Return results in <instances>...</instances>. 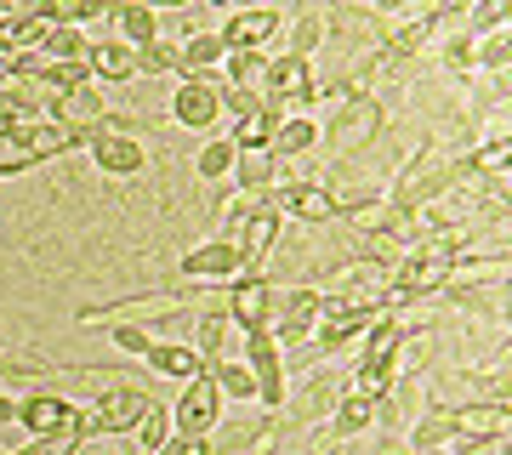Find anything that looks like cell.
<instances>
[{
	"mask_svg": "<svg viewBox=\"0 0 512 455\" xmlns=\"http://www.w3.org/2000/svg\"><path fill=\"white\" fill-rule=\"evenodd\" d=\"M69 148V131L57 120H6L0 126V177H18V171L52 160V154H69Z\"/></svg>",
	"mask_w": 512,
	"mask_h": 455,
	"instance_id": "obj_1",
	"label": "cell"
},
{
	"mask_svg": "<svg viewBox=\"0 0 512 455\" xmlns=\"http://www.w3.org/2000/svg\"><path fill=\"white\" fill-rule=\"evenodd\" d=\"M46 109H52V120L63 131H69L74 148H86L103 131V120H109V103H103V91H92V80L74 91H57V97H46Z\"/></svg>",
	"mask_w": 512,
	"mask_h": 455,
	"instance_id": "obj_2",
	"label": "cell"
},
{
	"mask_svg": "<svg viewBox=\"0 0 512 455\" xmlns=\"http://www.w3.org/2000/svg\"><path fill=\"white\" fill-rule=\"evenodd\" d=\"M217 416H222V387L211 382V370H200V376H188L183 399L171 404V433L194 444V438H205L211 427H217Z\"/></svg>",
	"mask_w": 512,
	"mask_h": 455,
	"instance_id": "obj_3",
	"label": "cell"
},
{
	"mask_svg": "<svg viewBox=\"0 0 512 455\" xmlns=\"http://www.w3.org/2000/svg\"><path fill=\"white\" fill-rule=\"evenodd\" d=\"M393 353H399V319H376L365 330V353H359V393L365 399H382L393 387Z\"/></svg>",
	"mask_w": 512,
	"mask_h": 455,
	"instance_id": "obj_4",
	"label": "cell"
},
{
	"mask_svg": "<svg viewBox=\"0 0 512 455\" xmlns=\"http://www.w3.org/2000/svg\"><path fill=\"white\" fill-rule=\"evenodd\" d=\"M382 313H387L382 302H353V296H342V302H325V308H319L313 336H319V347H348L353 336H365Z\"/></svg>",
	"mask_w": 512,
	"mask_h": 455,
	"instance_id": "obj_5",
	"label": "cell"
},
{
	"mask_svg": "<svg viewBox=\"0 0 512 455\" xmlns=\"http://www.w3.org/2000/svg\"><path fill=\"white\" fill-rule=\"evenodd\" d=\"M245 364H251V376H256L262 410H279V404H285V347H279L268 330H251V336H245Z\"/></svg>",
	"mask_w": 512,
	"mask_h": 455,
	"instance_id": "obj_6",
	"label": "cell"
},
{
	"mask_svg": "<svg viewBox=\"0 0 512 455\" xmlns=\"http://www.w3.org/2000/svg\"><path fill=\"white\" fill-rule=\"evenodd\" d=\"M222 114V97H217V80L211 74H188L183 86L171 91V120L183 131H211Z\"/></svg>",
	"mask_w": 512,
	"mask_h": 455,
	"instance_id": "obj_7",
	"label": "cell"
},
{
	"mask_svg": "<svg viewBox=\"0 0 512 455\" xmlns=\"http://www.w3.org/2000/svg\"><path fill=\"white\" fill-rule=\"evenodd\" d=\"M274 29H279L274 6H239L234 18L217 29V40H222V52H262L274 40Z\"/></svg>",
	"mask_w": 512,
	"mask_h": 455,
	"instance_id": "obj_8",
	"label": "cell"
},
{
	"mask_svg": "<svg viewBox=\"0 0 512 455\" xmlns=\"http://www.w3.org/2000/svg\"><path fill=\"white\" fill-rule=\"evenodd\" d=\"M268 308H274V285L262 273H239L234 296H228V325H239L245 336L251 330H268Z\"/></svg>",
	"mask_w": 512,
	"mask_h": 455,
	"instance_id": "obj_9",
	"label": "cell"
},
{
	"mask_svg": "<svg viewBox=\"0 0 512 455\" xmlns=\"http://www.w3.org/2000/svg\"><path fill=\"white\" fill-rule=\"evenodd\" d=\"M268 205H274L279 217L291 211L302 222H330L336 217V194L319 188V182H285V188H268Z\"/></svg>",
	"mask_w": 512,
	"mask_h": 455,
	"instance_id": "obj_10",
	"label": "cell"
},
{
	"mask_svg": "<svg viewBox=\"0 0 512 455\" xmlns=\"http://www.w3.org/2000/svg\"><path fill=\"white\" fill-rule=\"evenodd\" d=\"M183 273L188 279H239V273H256V262H245L239 245H228V239H211L183 256Z\"/></svg>",
	"mask_w": 512,
	"mask_h": 455,
	"instance_id": "obj_11",
	"label": "cell"
},
{
	"mask_svg": "<svg viewBox=\"0 0 512 455\" xmlns=\"http://www.w3.org/2000/svg\"><path fill=\"white\" fill-rule=\"evenodd\" d=\"M92 160L109 171V177H131V171H143V143L131 137V131H97L92 143Z\"/></svg>",
	"mask_w": 512,
	"mask_h": 455,
	"instance_id": "obj_12",
	"label": "cell"
},
{
	"mask_svg": "<svg viewBox=\"0 0 512 455\" xmlns=\"http://www.w3.org/2000/svg\"><path fill=\"white\" fill-rule=\"evenodd\" d=\"M69 416H74V404H69V399H57V393H29V399L18 404V421L29 427V438L69 433Z\"/></svg>",
	"mask_w": 512,
	"mask_h": 455,
	"instance_id": "obj_13",
	"label": "cell"
},
{
	"mask_svg": "<svg viewBox=\"0 0 512 455\" xmlns=\"http://www.w3.org/2000/svg\"><path fill=\"white\" fill-rule=\"evenodd\" d=\"M262 97H274V103H285V97H302V91H313V74H308V57H296V52H285V57H274L268 69H262Z\"/></svg>",
	"mask_w": 512,
	"mask_h": 455,
	"instance_id": "obj_14",
	"label": "cell"
},
{
	"mask_svg": "<svg viewBox=\"0 0 512 455\" xmlns=\"http://www.w3.org/2000/svg\"><path fill=\"white\" fill-rule=\"evenodd\" d=\"M148 393H137V387H114L109 399L97 404V433H131V427H137V421H143V410H148Z\"/></svg>",
	"mask_w": 512,
	"mask_h": 455,
	"instance_id": "obj_15",
	"label": "cell"
},
{
	"mask_svg": "<svg viewBox=\"0 0 512 455\" xmlns=\"http://www.w3.org/2000/svg\"><path fill=\"white\" fill-rule=\"evenodd\" d=\"M109 18H114V29H120L114 40H126V46H154V40H160V18H154L148 0H114Z\"/></svg>",
	"mask_w": 512,
	"mask_h": 455,
	"instance_id": "obj_16",
	"label": "cell"
},
{
	"mask_svg": "<svg viewBox=\"0 0 512 455\" xmlns=\"http://www.w3.org/2000/svg\"><path fill=\"white\" fill-rule=\"evenodd\" d=\"M262 444V427L256 421H228V427H211L205 438H194V455H239V450H256Z\"/></svg>",
	"mask_w": 512,
	"mask_h": 455,
	"instance_id": "obj_17",
	"label": "cell"
},
{
	"mask_svg": "<svg viewBox=\"0 0 512 455\" xmlns=\"http://www.w3.org/2000/svg\"><path fill=\"white\" fill-rule=\"evenodd\" d=\"M148 370H160V376H177V382H188V376H200L205 370V359L194 353V347H183V342H148Z\"/></svg>",
	"mask_w": 512,
	"mask_h": 455,
	"instance_id": "obj_18",
	"label": "cell"
},
{
	"mask_svg": "<svg viewBox=\"0 0 512 455\" xmlns=\"http://www.w3.org/2000/svg\"><path fill=\"white\" fill-rule=\"evenodd\" d=\"M279 120H285V103L262 97V109L245 114V120L234 126V148H268L274 143V131H279Z\"/></svg>",
	"mask_w": 512,
	"mask_h": 455,
	"instance_id": "obj_19",
	"label": "cell"
},
{
	"mask_svg": "<svg viewBox=\"0 0 512 455\" xmlns=\"http://www.w3.org/2000/svg\"><path fill=\"white\" fill-rule=\"evenodd\" d=\"M274 165H279V160L268 154V148H239L228 177H234L245 194H268V188H274Z\"/></svg>",
	"mask_w": 512,
	"mask_h": 455,
	"instance_id": "obj_20",
	"label": "cell"
},
{
	"mask_svg": "<svg viewBox=\"0 0 512 455\" xmlns=\"http://www.w3.org/2000/svg\"><path fill=\"white\" fill-rule=\"evenodd\" d=\"M222 69V40L217 35H188L183 46H177V74H217Z\"/></svg>",
	"mask_w": 512,
	"mask_h": 455,
	"instance_id": "obj_21",
	"label": "cell"
},
{
	"mask_svg": "<svg viewBox=\"0 0 512 455\" xmlns=\"http://www.w3.org/2000/svg\"><path fill=\"white\" fill-rule=\"evenodd\" d=\"M86 63H92L97 80H131V74H137V63H131V46H126V40H92Z\"/></svg>",
	"mask_w": 512,
	"mask_h": 455,
	"instance_id": "obj_22",
	"label": "cell"
},
{
	"mask_svg": "<svg viewBox=\"0 0 512 455\" xmlns=\"http://www.w3.org/2000/svg\"><path fill=\"white\" fill-rule=\"evenodd\" d=\"M40 52L52 57V63H86L92 40L80 35L74 23H52V29H46V40H40Z\"/></svg>",
	"mask_w": 512,
	"mask_h": 455,
	"instance_id": "obj_23",
	"label": "cell"
},
{
	"mask_svg": "<svg viewBox=\"0 0 512 455\" xmlns=\"http://www.w3.org/2000/svg\"><path fill=\"white\" fill-rule=\"evenodd\" d=\"M205 370H211V382L222 387V399H256V376H251V364L245 359H211L205 364Z\"/></svg>",
	"mask_w": 512,
	"mask_h": 455,
	"instance_id": "obj_24",
	"label": "cell"
},
{
	"mask_svg": "<svg viewBox=\"0 0 512 455\" xmlns=\"http://www.w3.org/2000/svg\"><path fill=\"white\" fill-rule=\"evenodd\" d=\"M114 12V0H46V18L52 23H97V18H109Z\"/></svg>",
	"mask_w": 512,
	"mask_h": 455,
	"instance_id": "obj_25",
	"label": "cell"
},
{
	"mask_svg": "<svg viewBox=\"0 0 512 455\" xmlns=\"http://www.w3.org/2000/svg\"><path fill=\"white\" fill-rule=\"evenodd\" d=\"M313 137H319V126H313V120H279L268 154H274V160H285V154H308Z\"/></svg>",
	"mask_w": 512,
	"mask_h": 455,
	"instance_id": "obj_26",
	"label": "cell"
},
{
	"mask_svg": "<svg viewBox=\"0 0 512 455\" xmlns=\"http://www.w3.org/2000/svg\"><path fill=\"white\" fill-rule=\"evenodd\" d=\"M222 69H228V86L256 91V86H262V69H268V57H262V52H222Z\"/></svg>",
	"mask_w": 512,
	"mask_h": 455,
	"instance_id": "obj_27",
	"label": "cell"
},
{
	"mask_svg": "<svg viewBox=\"0 0 512 455\" xmlns=\"http://www.w3.org/2000/svg\"><path fill=\"white\" fill-rule=\"evenodd\" d=\"M234 154H239L234 137H217V143H205V148H200V177H205V182H222L228 171H234Z\"/></svg>",
	"mask_w": 512,
	"mask_h": 455,
	"instance_id": "obj_28",
	"label": "cell"
},
{
	"mask_svg": "<svg viewBox=\"0 0 512 455\" xmlns=\"http://www.w3.org/2000/svg\"><path fill=\"white\" fill-rule=\"evenodd\" d=\"M131 433H137V444H143V450H160L165 438H171V410H160V404H148V410H143V421H137Z\"/></svg>",
	"mask_w": 512,
	"mask_h": 455,
	"instance_id": "obj_29",
	"label": "cell"
},
{
	"mask_svg": "<svg viewBox=\"0 0 512 455\" xmlns=\"http://www.w3.org/2000/svg\"><path fill=\"white\" fill-rule=\"evenodd\" d=\"M131 63H137V74H177V46H131Z\"/></svg>",
	"mask_w": 512,
	"mask_h": 455,
	"instance_id": "obj_30",
	"label": "cell"
},
{
	"mask_svg": "<svg viewBox=\"0 0 512 455\" xmlns=\"http://www.w3.org/2000/svg\"><path fill=\"white\" fill-rule=\"evenodd\" d=\"M370 421H376V416H370V399H365V393H348V399L336 404V433H365Z\"/></svg>",
	"mask_w": 512,
	"mask_h": 455,
	"instance_id": "obj_31",
	"label": "cell"
},
{
	"mask_svg": "<svg viewBox=\"0 0 512 455\" xmlns=\"http://www.w3.org/2000/svg\"><path fill=\"white\" fill-rule=\"evenodd\" d=\"M222 342H228V313H205L200 319V347H194V353L211 364V359H222Z\"/></svg>",
	"mask_w": 512,
	"mask_h": 455,
	"instance_id": "obj_32",
	"label": "cell"
},
{
	"mask_svg": "<svg viewBox=\"0 0 512 455\" xmlns=\"http://www.w3.org/2000/svg\"><path fill=\"white\" fill-rule=\"evenodd\" d=\"M507 23V0H478L473 6V35H501Z\"/></svg>",
	"mask_w": 512,
	"mask_h": 455,
	"instance_id": "obj_33",
	"label": "cell"
},
{
	"mask_svg": "<svg viewBox=\"0 0 512 455\" xmlns=\"http://www.w3.org/2000/svg\"><path fill=\"white\" fill-rule=\"evenodd\" d=\"M217 97H222V109L239 114V120L262 109V91H245V86H217Z\"/></svg>",
	"mask_w": 512,
	"mask_h": 455,
	"instance_id": "obj_34",
	"label": "cell"
},
{
	"mask_svg": "<svg viewBox=\"0 0 512 455\" xmlns=\"http://www.w3.org/2000/svg\"><path fill=\"white\" fill-rule=\"evenodd\" d=\"M376 126V109H370V103H359V114H342V143H365V137H359V131H370Z\"/></svg>",
	"mask_w": 512,
	"mask_h": 455,
	"instance_id": "obj_35",
	"label": "cell"
},
{
	"mask_svg": "<svg viewBox=\"0 0 512 455\" xmlns=\"http://www.w3.org/2000/svg\"><path fill=\"white\" fill-rule=\"evenodd\" d=\"M148 342H154V336H148L143 325H114V347H120V353H137V359H143Z\"/></svg>",
	"mask_w": 512,
	"mask_h": 455,
	"instance_id": "obj_36",
	"label": "cell"
},
{
	"mask_svg": "<svg viewBox=\"0 0 512 455\" xmlns=\"http://www.w3.org/2000/svg\"><path fill=\"white\" fill-rule=\"evenodd\" d=\"M80 444H74L69 433H52V438H29V450H18V455H74Z\"/></svg>",
	"mask_w": 512,
	"mask_h": 455,
	"instance_id": "obj_37",
	"label": "cell"
},
{
	"mask_svg": "<svg viewBox=\"0 0 512 455\" xmlns=\"http://www.w3.org/2000/svg\"><path fill=\"white\" fill-rule=\"evenodd\" d=\"M478 63H490L495 74H507V35H490L478 46Z\"/></svg>",
	"mask_w": 512,
	"mask_h": 455,
	"instance_id": "obj_38",
	"label": "cell"
},
{
	"mask_svg": "<svg viewBox=\"0 0 512 455\" xmlns=\"http://www.w3.org/2000/svg\"><path fill=\"white\" fill-rule=\"evenodd\" d=\"M450 433H456V416H427L421 433H416V444H439V438H450Z\"/></svg>",
	"mask_w": 512,
	"mask_h": 455,
	"instance_id": "obj_39",
	"label": "cell"
},
{
	"mask_svg": "<svg viewBox=\"0 0 512 455\" xmlns=\"http://www.w3.org/2000/svg\"><path fill=\"white\" fill-rule=\"evenodd\" d=\"M313 46H319V23H313V18H302V23L291 29V52H296V57H308Z\"/></svg>",
	"mask_w": 512,
	"mask_h": 455,
	"instance_id": "obj_40",
	"label": "cell"
},
{
	"mask_svg": "<svg viewBox=\"0 0 512 455\" xmlns=\"http://www.w3.org/2000/svg\"><path fill=\"white\" fill-rule=\"evenodd\" d=\"M444 57H450L456 69H467V63H478V52H473V35H456V40H444Z\"/></svg>",
	"mask_w": 512,
	"mask_h": 455,
	"instance_id": "obj_41",
	"label": "cell"
},
{
	"mask_svg": "<svg viewBox=\"0 0 512 455\" xmlns=\"http://www.w3.org/2000/svg\"><path fill=\"white\" fill-rule=\"evenodd\" d=\"M148 455H194V444H188V438H177V433H171V438H165V444H160V450H148Z\"/></svg>",
	"mask_w": 512,
	"mask_h": 455,
	"instance_id": "obj_42",
	"label": "cell"
},
{
	"mask_svg": "<svg viewBox=\"0 0 512 455\" xmlns=\"http://www.w3.org/2000/svg\"><path fill=\"white\" fill-rule=\"evenodd\" d=\"M35 370H46V364H12L6 353H0V376H35Z\"/></svg>",
	"mask_w": 512,
	"mask_h": 455,
	"instance_id": "obj_43",
	"label": "cell"
},
{
	"mask_svg": "<svg viewBox=\"0 0 512 455\" xmlns=\"http://www.w3.org/2000/svg\"><path fill=\"white\" fill-rule=\"evenodd\" d=\"M0 421H18V404L6 399V393H0Z\"/></svg>",
	"mask_w": 512,
	"mask_h": 455,
	"instance_id": "obj_44",
	"label": "cell"
},
{
	"mask_svg": "<svg viewBox=\"0 0 512 455\" xmlns=\"http://www.w3.org/2000/svg\"><path fill=\"white\" fill-rule=\"evenodd\" d=\"M154 6H188V0H154Z\"/></svg>",
	"mask_w": 512,
	"mask_h": 455,
	"instance_id": "obj_45",
	"label": "cell"
},
{
	"mask_svg": "<svg viewBox=\"0 0 512 455\" xmlns=\"http://www.w3.org/2000/svg\"><path fill=\"white\" fill-rule=\"evenodd\" d=\"M0 455H12V450H0Z\"/></svg>",
	"mask_w": 512,
	"mask_h": 455,
	"instance_id": "obj_46",
	"label": "cell"
}]
</instances>
